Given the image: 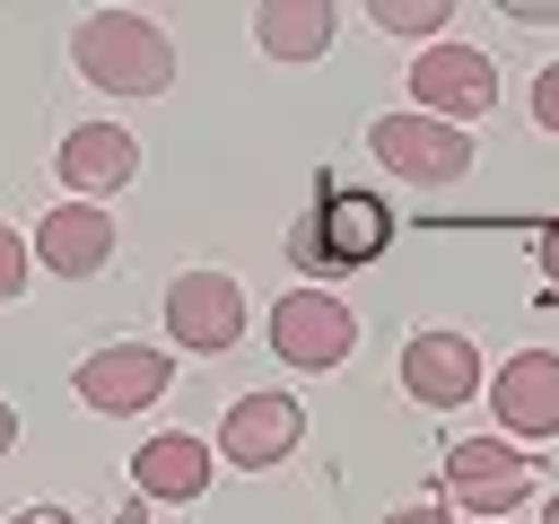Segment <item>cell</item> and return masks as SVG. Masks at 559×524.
Listing matches in <instances>:
<instances>
[{
  "instance_id": "obj_1",
  "label": "cell",
  "mask_w": 559,
  "mask_h": 524,
  "mask_svg": "<svg viewBox=\"0 0 559 524\" xmlns=\"http://www.w3.org/2000/svg\"><path fill=\"white\" fill-rule=\"evenodd\" d=\"M70 61H79V79L105 87V96H166V87H175V44H166V26L140 17V9H96V17H79Z\"/></svg>"
},
{
  "instance_id": "obj_2",
  "label": "cell",
  "mask_w": 559,
  "mask_h": 524,
  "mask_svg": "<svg viewBox=\"0 0 559 524\" xmlns=\"http://www.w3.org/2000/svg\"><path fill=\"white\" fill-rule=\"evenodd\" d=\"M384 236H393V218H384V201L376 192H349V183H323L314 192V210L297 218V262H332V271H358V262H376L384 253Z\"/></svg>"
},
{
  "instance_id": "obj_3",
  "label": "cell",
  "mask_w": 559,
  "mask_h": 524,
  "mask_svg": "<svg viewBox=\"0 0 559 524\" xmlns=\"http://www.w3.org/2000/svg\"><path fill=\"white\" fill-rule=\"evenodd\" d=\"M271 349H280V367H341L349 349H358V314H349V297H332V288H288L280 306H271Z\"/></svg>"
},
{
  "instance_id": "obj_4",
  "label": "cell",
  "mask_w": 559,
  "mask_h": 524,
  "mask_svg": "<svg viewBox=\"0 0 559 524\" xmlns=\"http://www.w3.org/2000/svg\"><path fill=\"white\" fill-rule=\"evenodd\" d=\"M437 480H445V507H472V515L507 524V507H524V489H533V463L498 437H454Z\"/></svg>"
},
{
  "instance_id": "obj_5",
  "label": "cell",
  "mask_w": 559,
  "mask_h": 524,
  "mask_svg": "<svg viewBox=\"0 0 559 524\" xmlns=\"http://www.w3.org/2000/svg\"><path fill=\"white\" fill-rule=\"evenodd\" d=\"M411 114H428V122H463V114H489L498 105V61L480 52V44H428L419 61H411Z\"/></svg>"
},
{
  "instance_id": "obj_6",
  "label": "cell",
  "mask_w": 559,
  "mask_h": 524,
  "mask_svg": "<svg viewBox=\"0 0 559 524\" xmlns=\"http://www.w3.org/2000/svg\"><path fill=\"white\" fill-rule=\"evenodd\" d=\"M367 157H384L402 183H454L472 166V140L454 122H428V114H376L367 122Z\"/></svg>"
},
{
  "instance_id": "obj_7",
  "label": "cell",
  "mask_w": 559,
  "mask_h": 524,
  "mask_svg": "<svg viewBox=\"0 0 559 524\" xmlns=\"http://www.w3.org/2000/svg\"><path fill=\"white\" fill-rule=\"evenodd\" d=\"M166 332H175V349H192V358L236 349V332H245V288H236L227 271H175V288H166Z\"/></svg>"
},
{
  "instance_id": "obj_8",
  "label": "cell",
  "mask_w": 559,
  "mask_h": 524,
  "mask_svg": "<svg viewBox=\"0 0 559 524\" xmlns=\"http://www.w3.org/2000/svg\"><path fill=\"white\" fill-rule=\"evenodd\" d=\"M166 384H175V367H166V349H148V341H105V349L79 358V402L105 410V419L148 410Z\"/></svg>"
},
{
  "instance_id": "obj_9",
  "label": "cell",
  "mask_w": 559,
  "mask_h": 524,
  "mask_svg": "<svg viewBox=\"0 0 559 524\" xmlns=\"http://www.w3.org/2000/svg\"><path fill=\"white\" fill-rule=\"evenodd\" d=\"M297 437H306V410H297L288 393H245V402L218 419V454H227L236 472H271V463H288Z\"/></svg>"
},
{
  "instance_id": "obj_10",
  "label": "cell",
  "mask_w": 559,
  "mask_h": 524,
  "mask_svg": "<svg viewBox=\"0 0 559 524\" xmlns=\"http://www.w3.org/2000/svg\"><path fill=\"white\" fill-rule=\"evenodd\" d=\"M402 393L428 402V410H454L480 393V349L463 332H411L402 341Z\"/></svg>"
},
{
  "instance_id": "obj_11",
  "label": "cell",
  "mask_w": 559,
  "mask_h": 524,
  "mask_svg": "<svg viewBox=\"0 0 559 524\" xmlns=\"http://www.w3.org/2000/svg\"><path fill=\"white\" fill-rule=\"evenodd\" d=\"M489 410L507 437H559V349H515L489 384Z\"/></svg>"
},
{
  "instance_id": "obj_12",
  "label": "cell",
  "mask_w": 559,
  "mask_h": 524,
  "mask_svg": "<svg viewBox=\"0 0 559 524\" xmlns=\"http://www.w3.org/2000/svg\"><path fill=\"white\" fill-rule=\"evenodd\" d=\"M52 166H61L70 201H79V192H122V183L140 175V140H131L122 122H70L61 148H52Z\"/></svg>"
},
{
  "instance_id": "obj_13",
  "label": "cell",
  "mask_w": 559,
  "mask_h": 524,
  "mask_svg": "<svg viewBox=\"0 0 559 524\" xmlns=\"http://www.w3.org/2000/svg\"><path fill=\"white\" fill-rule=\"evenodd\" d=\"M44 271H61V279H87V271H105L114 262V218L96 210V201H61V210H44L35 218V245H26Z\"/></svg>"
},
{
  "instance_id": "obj_14",
  "label": "cell",
  "mask_w": 559,
  "mask_h": 524,
  "mask_svg": "<svg viewBox=\"0 0 559 524\" xmlns=\"http://www.w3.org/2000/svg\"><path fill=\"white\" fill-rule=\"evenodd\" d=\"M131 480H140V498H157V507H192V498L210 489V437H192V428L140 437Z\"/></svg>"
},
{
  "instance_id": "obj_15",
  "label": "cell",
  "mask_w": 559,
  "mask_h": 524,
  "mask_svg": "<svg viewBox=\"0 0 559 524\" xmlns=\"http://www.w3.org/2000/svg\"><path fill=\"white\" fill-rule=\"evenodd\" d=\"M332 26H341L332 0H262L253 9V44L271 61H323L332 52Z\"/></svg>"
},
{
  "instance_id": "obj_16",
  "label": "cell",
  "mask_w": 559,
  "mask_h": 524,
  "mask_svg": "<svg viewBox=\"0 0 559 524\" xmlns=\"http://www.w3.org/2000/svg\"><path fill=\"white\" fill-rule=\"evenodd\" d=\"M367 17H376L384 35H411V44H419V35H437L454 9H445V0H367Z\"/></svg>"
},
{
  "instance_id": "obj_17",
  "label": "cell",
  "mask_w": 559,
  "mask_h": 524,
  "mask_svg": "<svg viewBox=\"0 0 559 524\" xmlns=\"http://www.w3.org/2000/svg\"><path fill=\"white\" fill-rule=\"evenodd\" d=\"M26 271H35L26 236H17V227H0V306H9V297H26Z\"/></svg>"
},
{
  "instance_id": "obj_18",
  "label": "cell",
  "mask_w": 559,
  "mask_h": 524,
  "mask_svg": "<svg viewBox=\"0 0 559 524\" xmlns=\"http://www.w3.org/2000/svg\"><path fill=\"white\" fill-rule=\"evenodd\" d=\"M533 122H542V131H559V61L533 79Z\"/></svg>"
},
{
  "instance_id": "obj_19",
  "label": "cell",
  "mask_w": 559,
  "mask_h": 524,
  "mask_svg": "<svg viewBox=\"0 0 559 524\" xmlns=\"http://www.w3.org/2000/svg\"><path fill=\"white\" fill-rule=\"evenodd\" d=\"M384 524H454V507H445V498H437V507H393Z\"/></svg>"
},
{
  "instance_id": "obj_20",
  "label": "cell",
  "mask_w": 559,
  "mask_h": 524,
  "mask_svg": "<svg viewBox=\"0 0 559 524\" xmlns=\"http://www.w3.org/2000/svg\"><path fill=\"white\" fill-rule=\"evenodd\" d=\"M9 524H70V507H17Z\"/></svg>"
},
{
  "instance_id": "obj_21",
  "label": "cell",
  "mask_w": 559,
  "mask_h": 524,
  "mask_svg": "<svg viewBox=\"0 0 559 524\" xmlns=\"http://www.w3.org/2000/svg\"><path fill=\"white\" fill-rule=\"evenodd\" d=\"M542 271H550V288H559V227L542 236Z\"/></svg>"
},
{
  "instance_id": "obj_22",
  "label": "cell",
  "mask_w": 559,
  "mask_h": 524,
  "mask_svg": "<svg viewBox=\"0 0 559 524\" xmlns=\"http://www.w3.org/2000/svg\"><path fill=\"white\" fill-rule=\"evenodd\" d=\"M9 445H17V410L0 402V454H9Z\"/></svg>"
},
{
  "instance_id": "obj_23",
  "label": "cell",
  "mask_w": 559,
  "mask_h": 524,
  "mask_svg": "<svg viewBox=\"0 0 559 524\" xmlns=\"http://www.w3.org/2000/svg\"><path fill=\"white\" fill-rule=\"evenodd\" d=\"M542 524H559V498H550V507H542Z\"/></svg>"
}]
</instances>
